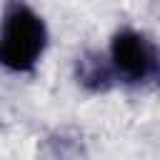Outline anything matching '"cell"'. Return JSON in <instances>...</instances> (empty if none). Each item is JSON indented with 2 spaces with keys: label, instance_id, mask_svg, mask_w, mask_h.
<instances>
[{
  "label": "cell",
  "instance_id": "cell-1",
  "mask_svg": "<svg viewBox=\"0 0 160 160\" xmlns=\"http://www.w3.org/2000/svg\"><path fill=\"white\" fill-rule=\"evenodd\" d=\"M48 48L45 20L25 2H8L0 18V65L30 72Z\"/></svg>",
  "mask_w": 160,
  "mask_h": 160
},
{
  "label": "cell",
  "instance_id": "cell-2",
  "mask_svg": "<svg viewBox=\"0 0 160 160\" xmlns=\"http://www.w3.org/2000/svg\"><path fill=\"white\" fill-rule=\"evenodd\" d=\"M108 58L115 78L125 85L140 88L160 80V48L135 28H120L112 32Z\"/></svg>",
  "mask_w": 160,
  "mask_h": 160
},
{
  "label": "cell",
  "instance_id": "cell-3",
  "mask_svg": "<svg viewBox=\"0 0 160 160\" xmlns=\"http://www.w3.org/2000/svg\"><path fill=\"white\" fill-rule=\"evenodd\" d=\"M75 80L90 92H105L115 85V70L110 58L100 50H85L75 58Z\"/></svg>",
  "mask_w": 160,
  "mask_h": 160
}]
</instances>
